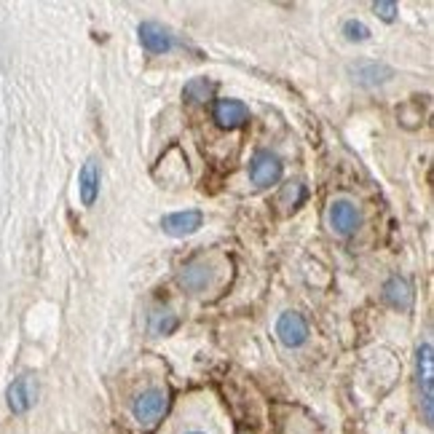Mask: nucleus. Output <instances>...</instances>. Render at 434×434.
<instances>
[{"mask_svg": "<svg viewBox=\"0 0 434 434\" xmlns=\"http://www.w3.org/2000/svg\"><path fill=\"white\" fill-rule=\"evenodd\" d=\"M182 282V287L185 289H191V292H199V289H204L206 287V282H209V274H206V268L204 265H188L185 268V274L180 277Z\"/></svg>", "mask_w": 434, "mask_h": 434, "instance_id": "12", "label": "nucleus"}, {"mask_svg": "<svg viewBox=\"0 0 434 434\" xmlns=\"http://www.w3.org/2000/svg\"><path fill=\"white\" fill-rule=\"evenodd\" d=\"M343 33H346L349 40H367V38H370V30H367L362 22H357V19H351V22L343 24Z\"/></svg>", "mask_w": 434, "mask_h": 434, "instance_id": "15", "label": "nucleus"}, {"mask_svg": "<svg viewBox=\"0 0 434 434\" xmlns=\"http://www.w3.org/2000/svg\"><path fill=\"white\" fill-rule=\"evenodd\" d=\"M140 43H143L150 54H167L174 46V38L169 35L167 27H161L156 22H143L140 24Z\"/></svg>", "mask_w": 434, "mask_h": 434, "instance_id": "9", "label": "nucleus"}, {"mask_svg": "<svg viewBox=\"0 0 434 434\" xmlns=\"http://www.w3.org/2000/svg\"><path fill=\"white\" fill-rule=\"evenodd\" d=\"M277 335L282 338V343H284V346L295 349V346L306 343V338H308V325H306V319H303L301 313L287 311V313H282V316H279Z\"/></svg>", "mask_w": 434, "mask_h": 434, "instance_id": "5", "label": "nucleus"}, {"mask_svg": "<svg viewBox=\"0 0 434 434\" xmlns=\"http://www.w3.org/2000/svg\"><path fill=\"white\" fill-rule=\"evenodd\" d=\"M38 399V384L33 375H19L11 386H9V408L13 413H27L35 405Z\"/></svg>", "mask_w": 434, "mask_h": 434, "instance_id": "4", "label": "nucleus"}, {"mask_svg": "<svg viewBox=\"0 0 434 434\" xmlns=\"http://www.w3.org/2000/svg\"><path fill=\"white\" fill-rule=\"evenodd\" d=\"M215 121L223 129H239L250 121V108L239 99H217Z\"/></svg>", "mask_w": 434, "mask_h": 434, "instance_id": "6", "label": "nucleus"}, {"mask_svg": "<svg viewBox=\"0 0 434 434\" xmlns=\"http://www.w3.org/2000/svg\"><path fill=\"white\" fill-rule=\"evenodd\" d=\"M362 217H360V209L346 201V199H340V201H333L330 206V226L340 233V236H349L354 230L360 228Z\"/></svg>", "mask_w": 434, "mask_h": 434, "instance_id": "7", "label": "nucleus"}, {"mask_svg": "<svg viewBox=\"0 0 434 434\" xmlns=\"http://www.w3.org/2000/svg\"><path fill=\"white\" fill-rule=\"evenodd\" d=\"M373 9L375 13H381L384 22H394V16H397V3H391V0H378Z\"/></svg>", "mask_w": 434, "mask_h": 434, "instance_id": "16", "label": "nucleus"}, {"mask_svg": "<svg viewBox=\"0 0 434 434\" xmlns=\"http://www.w3.org/2000/svg\"><path fill=\"white\" fill-rule=\"evenodd\" d=\"M188 434H201V432H188Z\"/></svg>", "mask_w": 434, "mask_h": 434, "instance_id": "17", "label": "nucleus"}, {"mask_svg": "<svg viewBox=\"0 0 434 434\" xmlns=\"http://www.w3.org/2000/svg\"><path fill=\"white\" fill-rule=\"evenodd\" d=\"M215 91V84L209 81V78H193L185 84V99H191V102H204L206 96Z\"/></svg>", "mask_w": 434, "mask_h": 434, "instance_id": "13", "label": "nucleus"}, {"mask_svg": "<svg viewBox=\"0 0 434 434\" xmlns=\"http://www.w3.org/2000/svg\"><path fill=\"white\" fill-rule=\"evenodd\" d=\"M384 295H386V301L391 303V306H397V308H408L410 301H413V295H410V284L399 277H391L389 282H386Z\"/></svg>", "mask_w": 434, "mask_h": 434, "instance_id": "11", "label": "nucleus"}, {"mask_svg": "<svg viewBox=\"0 0 434 434\" xmlns=\"http://www.w3.org/2000/svg\"><path fill=\"white\" fill-rule=\"evenodd\" d=\"M174 327H177V319H174L169 311H164V316H161V313H153V319H150V330L158 333V335H167V333H172Z\"/></svg>", "mask_w": 434, "mask_h": 434, "instance_id": "14", "label": "nucleus"}, {"mask_svg": "<svg viewBox=\"0 0 434 434\" xmlns=\"http://www.w3.org/2000/svg\"><path fill=\"white\" fill-rule=\"evenodd\" d=\"M161 228L169 236H191L201 228V212L199 209H185V212H172L161 220Z\"/></svg>", "mask_w": 434, "mask_h": 434, "instance_id": "8", "label": "nucleus"}, {"mask_svg": "<svg viewBox=\"0 0 434 434\" xmlns=\"http://www.w3.org/2000/svg\"><path fill=\"white\" fill-rule=\"evenodd\" d=\"M99 164H96L94 158H89L81 169V177H78V191H81V201L86 206H91L96 201V196H99Z\"/></svg>", "mask_w": 434, "mask_h": 434, "instance_id": "10", "label": "nucleus"}, {"mask_svg": "<svg viewBox=\"0 0 434 434\" xmlns=\"http://www.w3.org/2000/svg\"><path fill=\"white\" fill-rule=\"evenodd\" d=\"M432 343H423L418 354H416V375H418V391H421L423 416L426 423L434 418V357Z\"/></svg>", "mask_w": 434, "mask_h": 434, "instance_id": "1", "label": "nucleus"}, {"mask_svg": "<svg viewBox=\"0 0 434 434\" xmlns=\"http://www.w3.org/2000/svg\"><path fill=\"white\" fill-rule=\"evenodd\" d=\"M164 410H167V394L161 389H145L132 405L134 418L143 426H153L164 416Z\"/></svg>", "mask_w": 434, "mask_h": 434, "instance_id": "2", "label": "nucleus"}, {"mask_svg": "<svg viewBox=\"0 0 434 434\" xmlns=\"http://www.w3.org/2000/svg\"><path fill=\"white\" fill-rule=\"evenodd\" d=\"M279 177H282V161L268 150L255 153L252 164H250V180L257 188H268V185L279 182Z\"/></svg>", "mask_w": 434, "mask_h": 434, "instance_id": "3", "label": "nucleus"}]
</instances>
